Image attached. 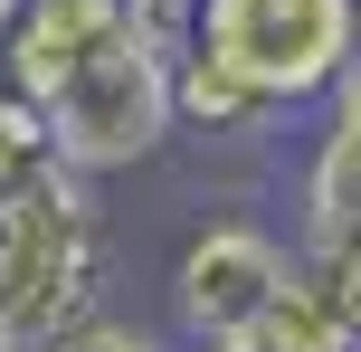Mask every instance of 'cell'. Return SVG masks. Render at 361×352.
<instances>
[{
	"label": "cell",
	"mask_w": 361,
	"mask_h": 352,
	"mask_svg": "<svg viewBox=\"0 0 361 352\" xmlns=\"http://www.w3.org/2000/svg\"><path fill=\"white\" fill-rule=\"evenodd\" d=\"M57 181H76V171H67V152H57L48 114L19 105V95L0 86V210H10V200H38V190H57Z\"/></svg>",
	"instance_id": "52a82bcc"
},
{
	"label": "cell",
	"mask_w": 361,
	"mask_h": 352,
	"mask_svg": "<svg viewBox=\"0 0 361 352\" xmlns=\"http://www.w3.org/2000/svg\"><path fill=\"white\" fill-rule=\"evenodd\" d=\"M171 105H180V143H276L286 133L228 67H209L190 48H171Z\"/></svg>",
	"instance_id": "8992f818"
},
{
	"label": "cell",
	"mask_w": 361,
	"mask_h": 352,
	"mask_svg": "<svg viewBox=\"0 0 361 352\" xmlns=\"http://www.w3.org/2000/svg\"><path fill=\"white\" fill-rule=\"evenodd\" d=\"M305 277V248H295V229H267L247 219V210H219V219H200L190 238L171 248V334L190 352H219V343H247L257 324L286 305V286Z\"/></svg>",
	"instance_id": "277c9868"
},
{
	"label": "cell",
	"mask_w": 361,
	"mask_h": 352,
	"mask_svg": "<svg viewBox=\"0 0 361 352\" xmlns=\"http://www.w3.org/2000/svg\"><path fill=\"white\" fill-rule=\"evenodd\" d=\"M295 248L305 257L361 248V86H343L305 124V152H295Z\"/></svg>",
	"instance_id": "5b68a950"
},
{
	"label": "cell",
	"mask_w": 361,
	"mask_h": 352,
	"mask_svg": "<svg viewBox=\"0 0 361 352\" xmlns=\"http://www.w3.org/2000/svg\"><path fill=\"white\" fill-rule=\"evenodd\" d=\"M19 10H29V0H0V38H10V29H19Z\"/></svg>",
	"instance_id": "9c48e42d"
},
{
	"label": "cell",
	"mask_w": 361,
	"mask_h": 352,
	"mask_svg": "<svg viewBox=\"0 0 361 352\" xmlns=\"http://www.w3.org/2000/svg\"><path fill=\"white\" fill-rule=\"evenodd\" d=\"M352 86H361V29H352Z\"/></svg>",
	"instance_id": "30bf717a"
},
{
	"label": "cell",
	"mask_w": 361,
	"mask_h": 352,
	"mask_svg": "<svg viewBox=\"0 0 361 352\" xmlns=\"http://www.w3.org/2000/svg\"><path fill=\"white\" fill-rule=\"evenodd\" d=\"M0 352H19V343H0Z\"/></svg>",
	"instance_id": "8fae6325"
},
{
	"label": "cell",
	"mask_w": 361,
	"mask_h": 352,
	"mask_svg": "<svg viewBox=\"0 0 361 352\" xmlns=\"http://www.w3.org/2000/svg\"><path fill=\"white\" fill-rule=\"evenodd\" d=\"M105 210H95V181H57L38 200L0 210V343L48 352L57 334L105 315Z\"/></svg>",
	"instance_id": "7a4b0ae2"
},
{
	"label": "cell",
	"mask_w": 361,
	"mask_h": 352,
	"mask_svg": "<svg viewBox=\"0 0 361 352\" xmlns=\"http://www.w3.org/2000/svg\"><path fill=\"white\" fill-rule=\"evenodd\" d=\"M361 0H190L180 48L228 67L276 124H314L352 86Z\"/></svg>",
	"instance_id": "6da1fadb"
},
{
	"label": "cell",
	"mask_w": 361,
	"mask_h": 352,
	"mask_svg": "<svg viewBox=\"0 0 361 352\" xmlns=\"http://www.w3.org/2000/svg\"><path fill=\"white\" fill-rule=\"evenodd\" d=\"M48 352H190L171 334V324H143V315H124V305H105L95 324H76V334H57Z\"/></svg>",
	"instance_id": "ba28073f"
},
{
	"label": "cell",
	"mask_w": 361,
	"mask_h": 352,
	"mask_svg": "<svg viewBox=\"0 0 361 352\" xmlns=\"http://www.w3.org/2000/svg\"><path fill=\"white\" fill-rule=\"evenodd\" d=\"M171 48H180V38L143 29V19H124V29H114L105 48H95L86 67H76L67 86L38 105L76 181H114V171H143V162H162V152L180 143V105H171Z\"/></svg>",
	"instance_id": "3957f363"
}]
</instances>
